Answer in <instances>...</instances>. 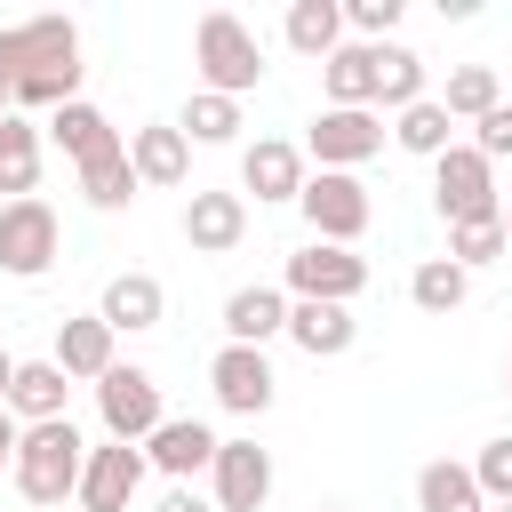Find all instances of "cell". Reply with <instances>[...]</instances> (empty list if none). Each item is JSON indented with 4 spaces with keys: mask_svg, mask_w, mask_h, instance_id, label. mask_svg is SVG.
I'll use <instances>...</instances> for the list:
<instances>
[{
    "mask_svg": "<svg viewBox=\"0 0 512 512\" xmlns=\"http://www.w3.org/2000/svg\"><path fill=\"white\" fill-rule=\"evenodd\" d=\"M80 464H88V440L72 432V416H56V424H24V432H16V464H8V480H16L24 504L56 512V504H72Z\"/></svg>",
    "mask_w": 512,
    "mask_h": 512,
    "instance_id": "6da1fadb",
    "label": "cell"
},
{
    "mask_svg": "<svg viewBox=\"0 0 512 512\" xmlns=\"http://www.w3.org/2000/svg\"><path fill=\"white\" fill-rule=\"evenodd\" d=\"M192 64H200V88L208 96H248L256 80H264V40L232 16V8H208L200 16V32H192Z\"/></svg>",
    "mask_w": 512,
    "mask_h": 512,
    "instance_id": "7a4b0ae2",
    "label": "cell"
},
{
    "mask_svg": "<svg viewBox=\"0 0 512 512\" xmlns=\"http://www.w3.org/2000/svg\"><path fill=\"white\" fill-rule=\"evenodd\" d=\"M296 208H304L312 240H328V248H352V240L368 232V216H376L368 184H360V176H344V168H320V176H304Z\"/></svg>",
    "mask_w": 512,
    "mask_h": 512,
    "instance_id": "3957f363",
    "label": "cell"
},
{
    "mask_svg": "<svg viewBox=\"0 0 512 512\" xmlns=\"http://www.w3.org/2000/svg\"><path fill=\"white\" fill-rule=\"evenodd\" d=\"M56 248H64V224H56V208L40 192L32 200H0V272L8 280H40L56 264Z\"/></svg>",
    "mask_w": 512,
    "mask_h": 512,
    "instance_id": "277c9868",
    "label": "cell"
},
{
    "mask_svg": "<svg viewBox=\"0 0 512 512\" xmlns=\"http://www.w3.org/2000/svg\"><path fill=\"white\" fill-rule=\"evenodd\" d=\"M96 416H104V440H128V448H144L152 432H160V384H152V368H104V384H96Z\"/></svg>",
    "mask_w": 512,
    "mask_h": 512,
    "instance_id": "5b68a950",
    "label": "cell"
},
{
    "mask_svg": "<svg viewBox=\"0 0 512 512\" xmlns=\"http://www.w3.org/2000/svg\"><path fill=\"white\" fill-rule=\"evenodd\" d=\"M432 208L448 216V224H480V216H496L504 200H496V168L472 152V144H448L440 160H432Z\"/></svg>",
    "mask_w": 512,
    "mask_h": 512,
    "instance_id": "8992f818",
    "label": "cell"
},
{
    "mask_svg": "<svg viewBox=\"0 0 512 512\" xmlns=\"http://www.w3.org/2000/svg\"><path fill=\"white\" fill-rule=\"evenodd\" d=\"M368 288V256L360 248H328V240H304L288 256V296L296 304H352Z\"/></svg>",
    "mask_w": 512,
    "mask_h": 512,
    "instance_id": "52a82bcc",
    "label": "cell"
},
{
    "mask_svg": "<svg viewBox=\"0 0 512 512\" xmlns=\"http://www.w3.org/2000/svg\"><path fill=\"white\" fill-rule=\"evenodd\" d=\"M208 392H216V408H232V416H264V408L280 400V376H272V360H264L256 344H216Z\"/></svg>",
    "mask_w": 512,
    "mask_h": 512,
    "instance_id": "ba28073f",
    "label": "cell"
},
{
    "mask_svg": "<svg viewBox=\"0 0 512 512\" xmlns=\"http://www.w3.org/2000/svg\"><path fill=\"white\" fill-rule=\"evenodd\" d=\"M144 472H152V464H144V448L104 440V448H88L72 504H80V512H128V504H136V488H144Z\"/></svg>",
    "mask_w": 512,
    "mask_h": 512,
    "instance_id": "9c48e42d",
    "label": "cell"
},
{
    "mask_svg": "<svg viewBox=\"0 0 512 512\" xmlns=\"http://www.w3.org/2000/svg\"><path fill=\"white\" fill-rule=\"evenodd\" d=\"M208 480H216V512H264L272 504V448H256V440H216V464H208Z\"/></svg>",
    "mask_w": 512,
    "mask_h": 512,
    "instance_id": "30bf717a",
    "label": "cell"
},
{
    "mask_svg": "<svg viewBox=\"0 0 512 512\" xmlns=\"http://www.w3.org/2000/svg\"><path fill=\"white\" fill-rule=\"evenodd\" d=\"M304 152L320 160V168H360V160H376L384 152V120L376 112H344V104H328L320 120H312V136H304Z\"/></svg>",
    "mask_w": 512,
    "mask_h": 512,
    "instance_id": "8fae6325",
    "label": "cell"
},
{
    "mask_svg": "<svg viewBox=\"0 0 512 512\" xmlns=\"http://www.w3.org/2000/svg\"><path fill=\"white\" fill-rule=\"evenodd\" d=\"M144 464H152V472H168L176 488H192V472H208V464H216V432H208L200 416H160V432L144 440Z\"/></svg>",
    "mask_w": 512,
    "mask_h": 512,
    "instance_id": "7c38bea8",
    "label": "cell"
},
{
    "mask_svg": "<svg viewBox=\"0 0 512 512\" xmlns=\"http://www.w3.org/2000/svg\"><path fill=\"white\" fill-rule=\"evenodd\" d=\"M184 240H192V256H232L248 240V200L240 192H192L184 200Z\"/></svg>",
    "mask_w": 512,
    "mask_h": 512,
    "instance_id": "4fadbf2b",
    "label": "cell"
},
{
    "mask_svg": "<svg viewBox=\"0 0 512 512\" xmlns=\"http://www.w3.org/2000/svg\"><path fill=\"white\" fill-rule=\"evenodd\" d=\"M96 320H104L112 336H144V328H160V320H168V288H160L152 272H112V280H104Z\"/></svg>",
    "mask_w": 512,
    "mask_h": 512,
    "instance_id": "5bb4252c",
    "label": "cell"
},
{
    "mask_svg": "<svg viewBox=\"0 0 512 512\" xmlns=\"http://www.w3.org/2000/svg\"><path fill=\"white\" fill-rule=\"evenodd\" d=\"M240 192H256V200H296V192H304V152H296L288 136H256V144L240 152Z\"/></svg>",
    "mask_w": 512,
    "mask_h": 512,
    "instance_id": "9a60e30c",
    "label": "cell"
},
{
    "mask_svg": "<svg viewBox=\"0 0 512 512\" xmlns=\"http://www.w3.org/2000/svg\"><path fill=\"white\" fill-rule=\"evenodd\" d=\"M296 352H312V360H344L352 352V336H360V320H352V304H296L288 296V328H280Z\"/></svg>",
    "mask_w": 512,
    "mask_h": 512,
    "instance_id": "2e32d148",
    "label": "cell"
},
{
    "mask_svg": "<svg viewBox=\"0 0 512 512\" xmlns=\"http://www.w3.org/2000/svg\"><path fill=\"white\" fill-rule=\"evenodd\" d=\"M48 136H56V152L72 160V168H88V160H104V152H120V128L88 104V96H72V104H56L48 112Z\"/></svg>",
    "mask_w": 512,
    "mask_h": 512,
    "instance_id": "e0dca14e",
    "label": "cell"
},
{
    "mask_svg": "<svg viewBox=\"0 0 512 512\" xmlns=\"http://www.w3.org/2000/svg\"><path fill=\"white\" fill-rule=\"evenodd\" d=\"M280 328H288V288H264L256 280V288H232L224 296V344H256L264 352Z\"/></svg>",
    "mask_w": 512,
    "mask_h": 512,
    "instance_id": "ac0fdd59",
    "label": "cell"
},
{
    "mask_svg": "<svg viewBox=\"0 0 512 512\" xmlns=\"http://www.w3.org/2000/svg\"><path fill=\"white\" fill-rule=\"evenodd\" d=\"M112 344H120V336H112L96 312H80V320H56V352H48V360H56L72 384H104V368H112Z\"/></svg>",
    "mask_w": 512,
    "mask_h": 512,
    "instance_id": "d6986e66",
    "label": "cell"
},
{
    "mask_svg": "<svg viewBox=\"0 0 512 512\" xmlns=\"http://www.w3.org/2000/svg\"><path fill=\"white\" fill-rule=\"evenodd\" d=\"M128 168H136V184H184L192 176V144L176 136V120H152V128H136L128 136Z\"/></svg>",
    "mask_w": 512,
    "mask_h": 512,
    "instance_id": "ffe728a7",
    "label": "cell"
},
{
    "mask_svg": "<svg viewBox=\"0 0 512 512\" xmlns=\"http://www.w3.org/2000/svg\"><path fill=\"white\" fill-rule=\"evenodd\" d=\"M72 400V376L56 360H16V384H8V416L16 424H56Z\"/></svg>",
    "mask_w": 512,
    "mask_h": 512,
    "instance_id": "44dd1931",
    "label": "cell"
},
{
    "mask_svg": "<svg viewBox=\"0 0 512 512\" xmlns=\"http://www.w3.org/2000/svg\"><path fill=\"white\" fill-rule=\"evenodd\" d=\"M320 88H328V104H344V112H376V48H368V40H344V48L320 64Z\"/></svg>",
    "mask_w": 512,
    "mask_h": 512,
    "instance_id": "7402d4cb",
    "label": "cell"
},
{
    "mask_svg": "<svg viewBox=\"0 0 512 512\" xmlns=\"http://www.w3.org/2000/svg\"><path fill=\"white\" fill-rule=\"evenodd\" d=\"M416 512H488V496L472 488V464L432 456V464L416 472Z\"/></svg>",
    "mask_w": 512,
    "mask_h": 512,
    "instance_id": "603a6c76",
    "label": "cell"
},
{
    "mask_svg": "<svg viewBox=\"0 0 512 512\" xmlns=\"http://www.w3.org/2000/svg\"><path fill=\"white\" fill-rule=\"evenodd\" d=\"M32 184H40V128L24 112H8L0 120V192L8 200H32Z\"/></svg>",
    "mask_w": 512,
    "mask_h": 512,
    "instance_id": "cb8c5ba5",
    "label": "cell"
},
{
    "mask_svg": "<svg viewBox=\"0 0 512 512\" xmlns=\"http://www.w3.org/2000/svg\"><path fill=\"white\" fill-rule=\"evenodd\" d=\"M288 48L328 64V56L344 48V0H296V8H288Z\"/></svg>",
    "mask_w": 512,
    "mask_h": 512,
    "instance_id": "d4e9b609",
    "label": "cell"
},
{
    "mask_svg": "<svg viewBox=\"0 0 512 512\" xmlns=\"http://www.w3.org/2000/svg\"><path fill=\"white\" fill-rule=\"evenodd\" d=\"M376 104L384 112H408L424 104V56L400 48V40H376Z\"/></svg>",
    "mask_w": 512,
    "mask_h": 512,
    "instance_id": "484cf974",
    "label": "cell"
},
{
    "mask_svg": "<svg viewBox=\"0 0 512 512\" xmlns=\"http://www.w3.org/2000/svg\"><path fill=\"white\" fill-rule=\"evenodd\" d=\"M392 144H400V152H416V160H440V152L456 144V120L440 112V96H424V104L392 112Z\"/></svg>",
    "mask_w": 512,
    "mask_h": 512,
    "instance_id": "4316f807",
    "label": "cell"
},
{
    "mask_svg": "<svg viewBox=\"0 0 512 512\" xmlns=\"http://www.w3.org/2000/svg\"><path fill=\"white\" fill-rule=\"evenodd\" d=\"M176 136H184V144H232V136H240V104H232V96L192 88V96H184V112H176Z\"/></svg>",
    "mask_w": 512,
    "mask_h": 512,
    "instance_id": "83f0119b",
    "label": "cell"
},
{
    "mask_svg": "<svg viewBox=\"0 0 512 512\" xmlns=\"http://www.w3.org/2000/svg\"><path fill=\"white\" fill-rule=\"evenodd\" d=\"M136 192H144V184H136V168H128V144L80 168V200H88V208H104V216H120V208H128Z\"/></svg>",
    "mask_w": 512,
    "mask_h": 512,
    "instance_id": "f1b7e54d",
    "label": "cell"
},
{
    "mask_svg": "<svg viewBox=\"0 0 512 512\" xmlns=\"http://www.w3.org/2000/svg\"><path fill=\"white\" fill-rule=\"evenodd\" d=\"M464 296H472V272L448 264V256H424V264L408 272V304H416V312H456Z\"/></svg>",
    "mask_w": 512,
    "mask_h": 512,
    "instance_id": "f546056e",
    "label": "cell"
},
{
    "mask_svg": "<svg viewBox=\"0 0 512 512\" xmlns=\"http://www.w3.org/2000/svg\"><path fill=\"white\" fill-rule=\"evenodd\" d=\"M504 96H496V64H456L448 72V96H440V112L448 120H480V112H496Z\"/></svg>",
    "mask_w": 512,
    "mask_h": 512,
    "instance_id": "4dcf8cb0",
    "label": "cell"
},
{
    "mask_svg": "<svg viewBox=\"0 0 512 512\" xmlns=\"http://www.w3.org/2000/svg\"><path fill=\"white\" fill-rule=\"evenodd\" d=\"M496 256H504V224H496V216H480V224H448V264L480 272V264H496Z\"/></svg>",
    "mask_w": 512,
    "mask_h": 512,
    "instance_id": "1f68e13d",
    "label": "cell"
},
{
    "mask_svg": "<svg viewBox=\"0 0 512 512\" xmlns=\"http://www.w3.org/2000/svg\"><path fill=\"white\" fill-rule=\"evenodd\" d=\"M472 488H480L488 504H512V432H504V440H480V456H472Z\"/></svg>",
    "mask_w": 512,
    "mask_h": 512,
    "instance_id": "d6a6232c",
    "label": "cell"
},
{
    "mask_svg": "<svg viewBox=\"0 0 512 512\" xmlns=\"http://www.w3.org/2000/svg\"><path fill=\"white\" fill-rule=\"evenodd\" d=\"M400 8H408V0H344V32L376 48V40H384V32L400 24Z\"/></svg>",
    "mask_w": 512,
    "mask_h": 512,
    "instance_id": "836d02e7",
    "label": "cell"
},
{
    "mask_svg": "<svg viewBox=\"0 0 512 512\" xmlns=\"http://www.w3.org/2000/svg\"><path fill=\"white\" fill-rule=\"evenodd\" d=\"M472 128H480V136H472V152H480V160H488V168H496V160H504V152H512V104H496V112H480V120H472Z\"/></svg>",
    "mask_w": 512,
    "mask_h": 512,
    "instance_id": "e575fe53",
    "label": "cell"
},
{
    "mask_svg": "<svg viewBox=\"0 0 512 512\" xmlns=\"http://www.w3.org/2000/svg\"><path fill=\"white\" fill-rule=\"evenodd\" d=\"M152 512H216V504H208V496H192V488H168Z\"/></svg>",
    "mask_w": 512,
    "mask_h": 512,
    "instance_id": "d590c367",
    "label": "cell"
},
{
    "mask_svg": "<svg viewBox=\"0 0 512 512\" xmlns=\"http://www.w3.org/2000/svg\"><path fill=\"white\" fill-rule=\"evenodd\" d=\"M8 384H16V360L0 352V408H8Z\"/></svg>",
    "mask_w": 512,
    "mask_h": 512,
    "instance_id": "8d00e7d4",
    "label": "cell"
},
{
    "mask_svg": "<svg viewBox=\"0 0 512 512\" xmlns=\"http://www.w3.org/2000/svg\"><path fill=\"white\" fill-rule=\"evenodd\" d=\"M496 224H504V248H512V200H504V208H496Z\"/></svg>",
    "mask_w": 512,
    "mask_h": 512,
    "instance_id": "74e56055",
    "label": "cell"
},
{
    "mask_svg": "<svg viewBox=\"0 0 512 512\" xmlns=\"http://www.w3.org/2000/svg\"><path fill=\"white\" fill-rule=\"evenodd\" d=\"M56 512H80V504H56Z\"/></svg>",
    "mask_w": 512,
    "mask_h": 512,
    "instance_id": "f35d334b",
    "label": "cell"
},
{
    "mask_svg": "<svg viewBox=\"0 0 512 512\" xmlns=\"http://www.w3.org/2000/svg\"><path fill=\"white\" fill-rule=\"evenodd\" d=\"M488 512H512V504H488Z\"/></svg>",
    "mask_w": 512,
    "mask_h": 512,
    "instance_id": "ab89813d",
    "label": "cell"
},
{
    "mask_svg": "<svg viewBox=\"0 0 512 512\" xmlns=\"http://www.w3.org/2000/svg\"><path fill=\"white\" fill-rule=\"evenodd\" d=\"M504 384H512V360H504Z\"/></svg>",
    "mask_w": 512,
    "mask_h": 512,
    "instance_id": "60d3db41",
    "label": "cell"
}]
</instances>
